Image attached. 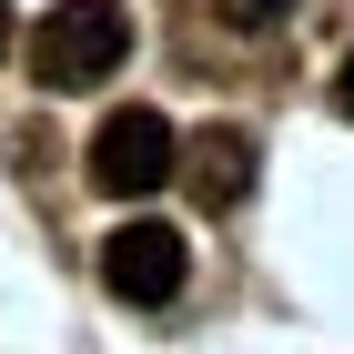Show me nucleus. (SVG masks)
I'll use <instances>...</instances> for the list:
<instances>
[{
	"mask_svg": "<svg viewBox=\"0 0 354 354\" xmlns=\"http://www.w3.org/2000/svg\"><path fill=\"white\" fill-rule=\"evenodd\" d=\"M283 10H294V0H223V21H233V30H273Z\"/></svg>",
	"mask_w": 354,
	"mask_h": 354,
	"instance_id": "nucleus-5",
	"label": "nucleus"
},
{
	"mask_svg": "<svg viewBox=\"0 0 354 354\" xmlns=\"http://www.w3.org/2000/svg\"><path fill=\"white\" fill-rule=\"evenodd\" d=\"M172 183L203 203V213H233L253 192V132H233V122H213V132L172 142Z\"/></svg>",
	"mask_w": 354,
	"mask_h": 354,
	"instance_id": "nucleus-4",
	"label": "nucleus"
},
{
	"mask_svg": "<svg viewBox=\"0 0 354 354\" xmlns=\"http://www.w3.org/2000/svg\"><path fill=\"white\" fill-rule=\"evenodd\" d=\"M102 283H111V304H172L192 283V243L172 223L132 213V223H111V243H102Z\"/></svg>",
	"mask_w": 354,
	"mask_h": 354,
	"instance_id": "nucleus-3",
	"label": "nucleus"
},
{
	"mask_svg": "<svg viewBox=\"0 0 354 354\" xmlns=\"http://www.w3.org/2000/svg\"><path fill=\"white\" fill-rule=\"evenodd\" d=\"M172 183V122L152 102L132 111H102V132H91V192H111V203H142V192Z\"/></svg>",
	"mask_w": 354,
	"mask_h": 354,
	"instance_id": "nucleus-2",
	"label": "nucleus"
},
{
	"mask_svg": "<svg viewBox=\"0 0 354 354\" xmlns=\"http://www.w3.org/2000/svg\"><path fill=\"white\" fill-rule=\"evenodd\" d=\"M334 91H344V102H354V51H344V82H334Z\"/></svg>",
	"mask_w": 354,
	"mask_h": 354,
	"instance_id": "nucleus-6",
	"label": "nucleus"
},
{
	"mask_svg": "<svg viewBox=\"0 0 354 354\" xmlns=\"http://www.w3.org/2000/svg\"><path fill=\"white\" fill-rule=\"evenodd\" d=\"M132 61V10L122 0H61L30 30V82L41 91H102Z\"/></svg>",
	"mask_w": 354,
	"mask_h": 354,
	"instance_id": "nucleus-1",
	"label": "nucleus"
},
{
	"mask_svg": "<svg viewBox=\"0 0 354 354\" xmlns=\"http://www.w3.org/2000/svg\"><path fill=\"white\" fill-rule=\"evenodd\" d=\"M0 51H10V0H0Z\"/></svg>",
	"mask_w": 354,
	"mask_h": 354,
	"instance_id": "nucleus-7",
	"label": "nucleus"
}]
</instances>
